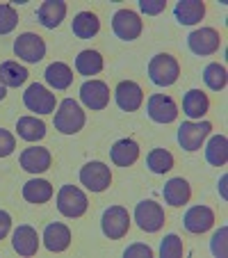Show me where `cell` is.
Segmentation results:
<instances>
[{
  "instance_id": "obj_1",
  "label": "cell",
  "mask_w": 228,
  "mask_h": 258,
  "mask_svg": "<svg viewBox=\"0 0 228 258\" xmlns=\"http://www.w3.org/2000/svg\"><path fill=\"white\" fill-rule=\"evenodd\" d=\"M180 76V64L174 55L169 53H160L148 62V78L160 87H169L178 80Z\"/></svg>"
},
{
  "instance_id": "obj_2",
  "label": "cell",
  "mask_w": 228,
  "mask_h": 258,
  "mask_svg": "<svg viewBox=\"0 0 228 258\" xmlns=\"http://www.w3.org/2000/svg\"><path fill=\"white\" fill-rule=\"evenodd\" d=\"M83 126H85L83 107L73 101V98H64L59 103L57 112H55V128L59 133H64V135H73V133H78Z\"/></svg>"
},
{
  "instance_id": "obj_3",
  "label": "cell",
  "mask_w": 228,
  "mask_h": 258,
  "mask_svg": "<svg viewBox=\"0 0 228 258\" xmlns=\"http://www.w3.org/2000/svg\"><path fill=\"white\" fill-rule=\"evenodd\" d=\"M165 219H167V215H165V210H162V206L156 204L153 199H146V201H141V204H137L135 222L141 231L156 233V231H160L162 226H165Z\"/></svg>"
},
{
  "instance_id": "obj_4",
  "label": "cell",
  "mask_w": 228,
  "mask_h": 258,
  "mask_svg": "<svg viewBox=\"0 0 228 258\" xmlns=\"http://www.w3.org/2000/svg\"><path fill=\"white\" fill-rule=\"evenodd\" d=\"M87 197L80 187L75 185H64L62 190L57 192V210L66 217H83L87 213Z\"/></svg>"
},
{
  "instance_id": "obj_5",
  "label": "cell",
  "mask_w": 228,
  "mask_h": 258,
  "mask_svg": "<svg viewBox=\"0 0 228 258\" xmlns=\"http://www.w3.org/2000/svg\"><path fill=\"white\" fill-rule=\"evenodd\" d=\"M101 226H103V233L110 240H119L130 229V215H128V210L123 208V206H110V208L103 213Z\"/></svg>"
},
{
  "instance_id": "obj_6",
  "label": "cell",
  "mask_w": 228,
  "mask_h": 258,
  "mask_svg": "<svg viewBox=\"0 0 228 258\" xmlns=\"http://www.w3.org/2000/svg\"><path fill=\"white\" fill-rule=\"evenodd\" d=\"M80 183H83L87 190L92 192H105L112 183V171L105 162H87V165L80 169Z\"/></svg>"
},
{
  "instance_id": "obj_7",
  "label": "cell",
  "mask_w": 228,
  "mask_h": 258,
  "mask_svg": "<svg viewBox=\"0 0 228 258\" xmlns=\"http://www.w3.org/2000/svg\"><path fill=\"white\" fill-rule=\"evenodd\" d=\"M23 103H25V107H28L30 112L50 114V112H55V103H57V98H55V94H50L44 85L34 83L25 89Z\"/></svg>"
},
{
  "instance_id": "obj_8",
  "label": "cell",
  "mask_w": 228,
  "mask_h": 258,
  "mask_svg": "<svg viewBox=\"0 0 228 258\" xmlns=\"http://www.w3.org/2000/svg\"><path fill=\"white\" fill-rule=\"evenodd\" d=\"M210 131H212V123L210 121H201V123L185 121L178 128V142L185 151H199L203 140L210 135Z\"/></svg>"
},
{
  "instance_id": "obj_9",
  "label": "cell",
  "mask_w": 228,
  "mask_h": 258,
  "mask_svg": "<svg viewBox=\"0 0 228 258\" xmlns=\"http://www.w3.org/2000/svg\"><path fill=\"white\" fill-rule=\"evenodd\" d=\"M14 53L16 57L25 59V62H39L46 55V41L34 32L19 34V39L14 41Z\"/></svg>"
},
{
  "instance_id": "obj_10",
  "label": "cell",
  "mask_w": 228,
  "mask_h": 258,
  "mask_svg": "<svg viewBox=\"0 0 228 258\" xmlns=\"http://www.w3.org/2000/svg\"><path fill=\"white\" fill-rule=\"evenodd\" d=\"M146 112L153 121L158 123H171L178 117V105L174 103V98L167 94H153L146 103Z\"/></svg>"
},
{
  "instance_id": "obj_11",
  "label": "cell",
  "mask_w": 228,
  "mask_h": 258,
  "mask_svg": "<svg viewBox=\"0 0 228 258\" xmlns=\"http://www.w3.org/2000/svg\"><path fill=\"white\" fill-rule=\"evenodd\" d=\"M112 30H114L119 39L132 41L141 34V19L130 10H119L112 19Z\"/></svg>"
},
{
  "instance_id": "obj_12",
  "label": "cell",
  "mask_w": 228,
  "mask_h": 258,
  "mask_svg": "<svg viewBox=\"0 0 228 258\" xmlns=\"http://www.w3.org/2000/svg\"><path fill=\"white\" fill-rule=\"evenodd\" d=\"M187 46L196 55H212L221 46V34L214 28H201L187 37Z\"/></svg>"
},
{
  "instance_id": "obj_13",
  "label": "cell",
  "mask_w": 228,
  "mask_h": 258,
  "mask_svg": "<svg viewBox=\"0 0 228 258\" xmlns=\"http://www.w3.org/2000/svg\"><path fill=\"white\" fill-rule=\"evenodd\" d=\"M80 101L89 110H103L110 103V87L103 80H87L80 87Z\"/></svg>"
},
{
  "instance_id": "obj_14",
  "label": "cell",
  "mask_w": 228,
  "mask_h": 258,
  "mask_svg": "<svg viewBox=\"0 0 228 258\" xmlns=\"http://www.w3.org/2000/svg\"><path fill=\"white\" fill-rule=\"evenodd\" d=\"M114 98H117V105L123 112H135V110H139L141 101H144V92H141V87L137 83L123 80L114 89Z\"/></svg>"
},
{
  "instance_id": "obj_15",
  "label": "cell",
  "mask_w": 228,
  "mask_h": 258,
  "mask_svg": "<svg viewBox=\"0 0 228 258\" xmlns=\"http://www.w3.org/2000/svg\"><path fill=\"white\" fill-rule=\"evenodd\" d=\"M50 162H53V156L44 146H30L21 153V167L30 174H44L50 167Z\"/></svg>"
},
{
  "instance_id": "obj_16",
  "label": "cell",
  "mask_w": 228,
  "mask_h": 258,
  "mask_svg": "<svg viewBox=\"0 0 228 258\" xmlns=\"http://www.w3.org/2000/svg\"><path fill=\"white\" fill-rule=\"evenodd\" d=\"M185 229L189 233H205L210 226L214 224V213L208 206H194L185 213Z\"/></svg>"
},
{
  "instance_id": "obj_17",
  "label": "cell",
  "mask_w": 228,
  "mask_h": 258,
  "mask_svg": "<svg viewBox=\"0 0 228 258\" xmlns=\"http://www.w3.org/2000/svg\"><path fill=\"white\" fill-rule=\"evenodd\" d=\"M12 247H14V251H19V256H34L37 249H39V235H37V231L32 226L21 224L14 231Z\"/></svg>"
},
{
  "instance_id": "obj_18",
  "label": "cell",
  "mask_w": 228,
  "mask_h": 258,
  "mask_svg": "<svg viewBox=\"0 0 228 258\" xmlns=\"http://www.w3.org/2000/svg\"><path fill=\"white\" fill-rule=\"evenodd\" d=\"M44 244L48 251H66L68 244H71V231H68V226L59 224V222H53V224L46 226L44 231Z\"/></svg>"
},
{
  "instance_id": "obj_19",
  "label": "cell",
  "mask_w": 228,
  "mask_h": 258,
  "mask_svg": "<svg viewBox=\"0 0 228 258\" xmlns=\"http://www.w3.org/2000/svg\"><path fill=\"white\" fill-rule=\"evenodd\" d=\"M37 16H39V23L44 28L55 30L64 21V16H66V3H62V0H46L44 5L39 7Z\"/></svg>"
},
{
  "instance_id": "obj_20",
  "label": "cell",
  "mask_w": 228,
  "mask_h": 258,
  "mask_svg": "<svg viewBox=\"0 0 228 258\" xmlns=\"http://www.w3.org/2000/svg\"><path fill=\"white\" fill-rule=\"evenodd\" d=\"M112 162L119 167H130L137 162V158H139V144H137L135 140H119L117 144L112 146Z\"/></svg>"
},
{
  "instance_id": "obj_21",
  "label": "cell",
  "mask_w": 228,
  "mask_h": 258,
  "mask_svg": "<svg viewBox=\"0 0 228 258\" xmlns=\"http://www.w3.org/2000/svg\"><path fill=\"white\" fill-rule=\"evenodd\" d=\"M174 12L180 25H194L199 21H203L205 3H201V0H180Z\"/></svg>"
},
{
  "instance_id": "obj_22",
  "label": "cell",
  "mask_w": 228,
  "mask_h": 258,
  "mask_svg": "<svg viewBox=\"0 0 228 258\" xmlns=\"http://www.w3.org/2000/svg\"><path fill=\"white\" fill-rule=\"evenodd\" d=\"M208 107H210V98L205 92L201 89H189L183 98V110L189 119H201L203 114H208Z\"/></svg>"
},
{
  "instance_id": "obj_23",
  "label": "cell",
  "mask_w": 228,
  "mask_h": 258,
  "mask_svg": "<svg viewBox=\"0 0 228 258\" xmlns=\"http://www.w3.org/2000/svg\"><path fill=\"white\" fill-rule=\"evenodd\" d=\"M162 195H165V201L169 206H174V208H180V206H185L189 201V197H192V190H189V183L185 178H171L169 183L165 185V190H162Z\"/></svg>"
},
{
  "instance_id": "obj_24",
  "label": "cell",
  "mask_w": 228,
  "mask_h": 258,
  "mask_svg": "<svg viewBox=\"0 0 228 258\" xmlns=\"http://www.w3.org/2000/svg\"><path fill=\"white\" fill-rule=\"evenodd\" d=\"M73 34L78 37V39H92L96 37V32L101 30V21L94 12H80L75 19H73Z\"/></svg>"
},
{
  "instance_id": "obj_25",
  "label": "cell",
  "mask_w": 228,
  "mask_h": 258,
  "mask_svg": "<svg viewBox=\"0 0 228 258\" xmlns=\"http://www.w3.org/2000/svg\"><path fill=\"white\" fill-rule=\"evenodd\" d=\"M53 197V185L44 178H32L23 185V199L30 204H46Z\"/></svg>"
},
{
  "instance_id": "obj_26",
  "label": "cell",
  "mask_w": 228,
  "mask_h": 258,
  "mask_svg": "<svg viewBox=\"0 0 228 258\" xmlns=\"http://www.w3.org/2000/svg\"><path fill=\"white\" fill-rule=\"evenodd\" d=\"M28 69L21 67L19 62H3L0 64V83L5 87H21V85L28 80Z\"/></svg>"
},
{
  "instance_id": "obj_27",
  "label": "cell",
  "mask_w": 228,
  "mask_h": 258,
  "mask_svg": "<svg viewBox=\"0 0 228 258\" xmlns=\"http://www.w3.org/2000/svg\"><path fill=\"white\" fill-rule=\"evenodd\" d=\"M46 83L55 89H66L68 85L73 83V71L68 69V64L64 62H53L48 69H46Z\"/></svg>"
},
{
  "instance_id": "obj_28",
  "label": "cell",
  "mask_w": 228,
  "mask_h": 258,
  "mask_svg": "<svg viewBox=\"0 0 228 258\" xmlns=\"http://www.w3.org/2000/svg\"><path fill=\"white\" fill-rule=\"evenodd\" d=\"M205 160L214 167L226 165V160H228V140H226V135L210 137L208 146H205Z\"/></svg>"
},
{
  "instance_id": "obj_29",
  "label": "cell",
  "mask_w": 228,
  "mask_h": 258,
  "mask_svg": "<svg viewBox=\"0 0 228 258\" xmlns=\"http://www.w3.org/2000/svg\"><path fill=\"white\" fill-rule=\"evenodd\" d=\"M16 131H19V137L28 142H37L46 135V123L37 117H21L19 123H16Z\"/></svg>"
},
{
  "instance_id": "obj_30",
  "label": "cell",
  "mask_w": 228,
  "mask_h": 258,
  "mask_svg": "<svg viewBox=\"0 0 228 258\" xmlns=\"http://www.w3.org/2000/svg\"><path fill=\"white\" fill-rule=\"evenodd\" d=\"M75 69H78L83 76H96L103 71V57L98 50H83V53L75 57Z\"/></svg>"
},
{
  "instance_id": "obj_31",
  "label": "cell",
  "mask_w": 228,
  "mask_h": 258,
  "mask_svg": "<svg viewBox=\"0 0 228 258\" xmlns=\"http://www.w3.org/2000/svg\"><path fill=\"white\" fill-rule=\"evenodd\" d=\"M146 165H148V169L153 174H167L174 167V156L167 149H153L148 153V158H146Z\"/></svg>"
},
{
  "instance_id": "obj_32",
  "label": "cell",
  "mask_w": 228,
  "mask_h": 258,
  "mask_svg": "<svg viewBox=\"0 0 228 258\" xmlns=\"http://www.w3.org/2000/svg\"><path fill=\"white\" fill-rule=\"evenodd\" d=\"M203 83L208 85L210 89H214V92L223 89V87H226V83H228L226 67H223V64H219V62L208 64V67L203 69Z\"/></svg>"
},
{
  "instance_id": "obj_33",
  "label": "cell",
  "mask_w": 228,
  "mask_h": 258,
  "mask_svg": "<svg viewBox=\"0 0 228 258\" xmlns=\"http://www.w3.org/2000/svg\"><path fill=\"white\" fill-rule=\"evenodd\" d=\"M185 253V244L183 240L176 233H169L160 244V256L162 258H180Z\"/></svg>"
},
{
  "instance_id": "obj_34",
  "label": "cell",
  "mask_w": 228,
  "mask_h": 258,
  "mask_svg": "<svg viewBox=\"0 0 228 258\" xmlns=\"http://www.w3.org/2000/svg\"><path fill=\"white\" fill-rule=\"evenodd\" d=\"M19 25V12L12 5H0V34H7Z\"/></svg>"
},
{
  "instance_id": "obj_35",
  "label": "cell",
  "mask_w": 228,
  "mask_h": 258,
  "mask_svg": "<svg viewBox=\"0 0 228 258\" xmlns=\"http://www.w3.org/2000/svg\"><path fill=\"white\" fill-rule=\"evenodd\" d=\"M16 149V140L14 135H12L10 131H5V128H0V158H7L12 156Z\"/></svg>"
},
{
  "instance_id": "obj_36",
  "label": "cell",
  "mask_w": 228,
  "mask_h": 258,
  "mask_svg": "<svg viewBox=\"0 0 228 258\" xmlns=\"http://www.w3.org/2000/svg\"><path fill=\"white\" fill-rule=\"evenodd\" d=\"M226 235H228V229L223 226V229H219L212 238V253L219 258L226 256Z\"/></svg>"
},
{
  "instance_id": "obj_37",
  "label": "cell",
  "mask_w": 228,
  "mask_h": 258,
  "mask_svg": "<svg viewBox=\"0 0 228 258\" xmlns=\"http://www.w3.org/2000/svg\"><path fill=\"white\" fill-rule=\"evenodd\" d=\"M165 7H167L165 0H139V10L148 16H156L160 12H165Z\"/></svg>"
},
{
  "instance_id": "obj_38",
  "label": "cell",
  "mask_w": 228,
  "mask_h": 258,
  "mask_svg": "<svg viewBox=\"0 0 228 258\" xmlns=\"http://www.w3.org/2000/svg\"><path fill=\"white\" fill-rule=\"evenodd\" d=\"M123 256H126V258H135V256L150 258V256H153V249H150L148 244H132V247H128L126 251H123Z\"/></svg>"
},
{
  "instance_id": "obj_39",
  "label": "cell",
  "mask_w": 228,
  "mask_h": 258,
  "mask_svg": "<svg viewBox=\"0 0 228 258\" xmlns=\"http://www.w3.org/2000/svg\"><path fill=\"white\" fill-rule=\"evenodd\" d=\"M12 229V217L5 213V210H0V240L5 238Z\"/></svg>"
},
{
  "instance_id": "obj_40",
  "label": "cell",
  "mask_w": 228,
  "mask_h": 258,
  "mask_svg": "<svg viewBox=\"0 0 228 258\" xmlns=\"http://www.w3.org/2000/svg\"><path fill=\"white\" fill-rule=\"evenodd\" d=\"M5 96H7V89H5V85L0 83V101H3V98H5Z\"/></svg>"
}]
</instances>
